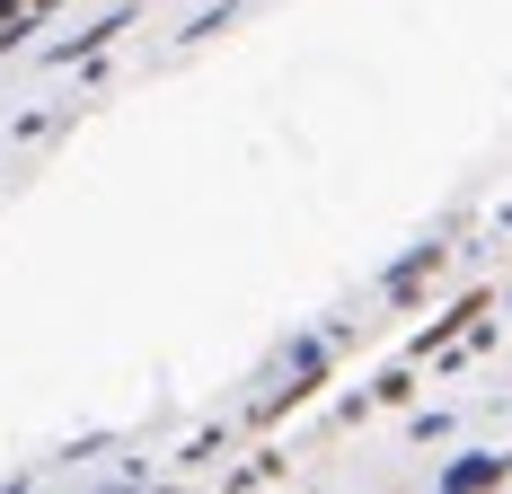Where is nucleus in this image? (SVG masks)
<instances>
[{"mask_svg": "<svg viewBox=\"0 0 512 494\" xmlns=\"http://www.w3.org/2000/svg\"><path fill=\"white\" fill-rule=\"evenodd\" d=\"M9 9H18V0H0V18H9Z\"/></svg>", "mask_w": 512, "mask_h": 494, "instance_id": "1", "label": "nucleus"}]
</instances>
